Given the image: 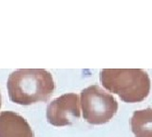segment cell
<instances>
[{
	"label": "cell",
	"instance_id": "cell-1",
	"mask_svg": "<svg viewBox=\"0 0 152 137\" xmlns=\"http://www.w3.org/2000/svg\"><path fill=\"white\" fill-rule=\"evenodd\" d=\"M7 89L12 102L28 106L48 101L55 84L51 73L44 69H19L9 75Z\"/></svg>",
	"mask_w": 152,
	"mask_h": 137
},
{
	"label": "cell",
	"instance_id": "cell-2",
	"mask_svg": "<svg viewBox=\"0 0 152 137\" xmlns=\"http://www.w3.org/2000/svg\"><path fill=\"white\" fill-rule=\"evenodd\" d=\"M100 80L104 88L126 103L142 102L150 91L148 74L141 69H104Z\"/></svg>",
	"mask_w": 152,
	"mask_h": 137
},
{
	"label": "cell",
	"instance_id": "cell-3",
	"mask_svg": "<svg viewBox=\"0 0 152 137\" xmlns=\"http://www.w3.org/2000/svg\"><path fill=\"white\" fill-rule=\"evenodd\" d=\"M84 119L89 124H106L118 110V102L98 85L84 89L80 95Z\"/></svg>",
	"mask_w": 152,
	"mask_h": 137
},
{
	"label": "cell",
	"instance_id": "cell-4",
	"mask_svg": "<svg viewBox=\"0 0 152 137\" xmlns=\"http://www.w3.org/2000/svg\"><path fill=\"white\" fill-rule=\"evenodd\" d=\"M80 114L79 96L72 92L65 93L53 99L47 108V119L56 127L73 124Z\"/></svg>",
	"mask_w": 152,
	"mask_h": 137
},
{
	"label": "cell",
	"instance_id": "cell-5",
	"mask_svg": "<svg viewBox=\"0 0 152 137\" xmlns=\"http://www.w3.org/2000/svg\"><path fill=\"white\" fill-rule=\"evenodd\" d=\"M0 137H33L27 120L14 111L0 112Z\"/></svg>",
	"mask_w": 152,
	"mask_h": 137
},
{
	"label": "cell",
	"instance_id": "cell-6",
	"mask_svg": "<svg viewBox=\"0 0 152 137\" xmlns=\"http://www.w3.org/2000/svg\"><path fill=\"white\" fill-rule=\"evenodd\" d=\"M130 125L135 137H152V108L135 111L130 119Z\"/></svg>",
	"mask_w": 152,
	"mask_h": 137
},
{
	"label": "cell",
	"instance_id": "cell-7",
	"mask_svg": "<svg viewBox=\"0 0 152 137\" xmlns=\"http://www.w3.org/2000/svg\"><path fill=\"white\" fill-rule=\"evenodd\" d=\"M1 104H2V96H1V92H0V108H1Z\"/></svg>",
	"mask_w": 152,
	"mask_h": 137
}]
</instances>
